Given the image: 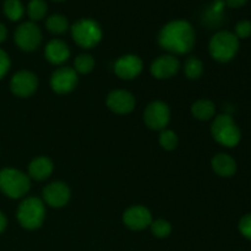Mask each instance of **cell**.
Here are the masks:
<instances>
[{
  "label": "cell",
  "instance_id": "cell-7",
  "mask_svg": "<svg viewBox=\"0 0 251 251\" xmlns=\"http://www.w3.org/2000/svg\"><path fill=\"white\" fill-rule=\"evenodd\" d=\"M14 41L21 50L34 51L43 41L42 29L36 22L26 21L20 24L14 32Z\"/></svg>",
  "mask_w": 251,
  "mask_h": 251
},
{
  "label": "cell",
  "instance_id": "cell-33",
  "mask_svg": "<svg viewBox=\"0 0 251 251\" xmlns=\"http://www.w3.org/2000/svg\"><path fill=\"white\" fill-rule=\"evenodd\" d=\"M51 1H54V2H64V1H66V0H51Z\"/></svg>",
  "mask_w": 251,
  "mask_h": 251
},
{
  "label": "cell",
  "instance_id": "cell-11",
  "mask_svg": "<svg viewBox=\"0 0 251 251\" xmlns=\"http://www.w3.org/2000/svg\"><path fill=\"white\" fill-rule=\"evenodd\" d=\"M71 199V190L64 181H53L42 191V200L51 208H63Z\"/></svg>",
  "mask_w": 251,
  "mask_h": 251
},
{
  "label": "cell",
  "instance_id": "cell-18",
  "mask_svg": "<svg viewBox=\"0 0 251 251\" xmlns=\"http://www.w3.org/2000/svg\"><path fill=\"white\" fill-rule=\"evenodd\" d=\"M211 167L213 172L221 178H232L237 173V162L230 154L228 153H217L211 159Z\"/></svg>",
  "mask_w": 251,
  "mask_h": 251
},
{
  "label": "cell",
  "instance_id": "cell-21",
  "mask_svg": "<svg viewBox=\"0 0 251 251\" xmlns=\"http://www.w3.org/2000/svg\"><path fill=\"white\" fill-rule=\"evenodd\" d=\"M25 9L21 0H5L2 4V12L5 17L12 22H17L24 17Z\"/></svg>",
  "mask_w": 251,
  "mask_h": 251
},
{
  "label": "cell",
  "instance_id": "cell-17",
  "mask_svg": "<svg viewBox=\"0 0 251 251\" xmlns=\"http://www.w3.org/2000/svg\"><path fill=\"white\" fill-rule=\"evenodd\" d=\"M54 163L49 157L39 156L36 157L28 164V176L37 181L47 180L53 174Z\"/></svg>",
  "mask_w": 251,
  "mask_h": 251
},
{
  "label": "cell",
  "instance_id": "cell-29",
  "mask_svg": "<svg viewBox=\"0 0 251 251\" xmlns=\"http://www.w3.org/2000/svg\"><path fill=\"white\" fill-rule=\"evenodd\" d=\"M10 66H11V60H10L9 54L4 49L0 48V80H2L7 75Z\"/></svg>",
  "mask_w": 251,
  "mask_h": 251
},
{
  "label": "cell",
  "instance_id": "cell-25",
  "mask_svg": "<svg viewBox=\"0 0 251 251\" xmlns=\"http://www.w3.org/2000/svg\"><path fill=\"white\" fill-rule=\"evenodd\" d=\"M158 142L159 146L163 150H166V151H174V150L178 147L179 144L178 135H176V132L173 131V130L164 129L162 130L161 134H159Z\"/></svg>",
  "mask_w": 251,
  "mask_h": 251
},
{
  "label": "cell",
  "instance_id": "cell-19",
  "mask_svg": "<svg viewBox=\"0 0 251 251\" xmlns=\"http://www.w3.org/2000/svg\"><path fill=\"white\" fill-rule=\"evenodd\" d=\"M191 114L200 122H208L216 117V104L210 100H198L191 104Z\"/></svg>",
  "mask_w": 251,
  "mask_h": 251
},
{
  "label": "cell",
  "instance_id": "cell-24",
  "mask_svg": "<svg viewBox=\"0 0 251 251\" xmlns=\"http://www.w3.org/2000/svg\"><path fill=\"white\" fill-rule=\"evenodd\" d=\"M95 65V58L88 53L80 54V55L76 56L75 60H74V70L77 73V75L78 74H80V75H87L91 71H93Z\"/></svg>",
  "mask_w": 251,
  "mask_h": 251
},
{
  "label": "cell",
  "instance_id": "cell-5",
  "mask_svg": "<svg viewBox=\"0 0 251 251\" xmlns=\"http://www.w3.org/2000/svg\"><path fill=\"white\" fill-rule=\"evenodd\" d=\"M31 189L28 174L16 168H4L0 171V191L6 198L17 200L27 195Z\"/></svg>",
  "mask_w": 251,
  "mask_h": 251
},
{
  "label": "cell",
  "instance_id": "cell-1",
  "mask_svg": "<svg viewBox=\"0 0 251 251\" xmlns=\"http://www.w3.org/2000/svg\"><path fill=\"white\" fill-rule=\"evenodd\" d=\"M157 42L168 54L184 55L190 53L195 46V28L188 20H172L159 29Z\"/></svg>",
  "mask_w": 251,
  "mask_h": 251
},
{
  "label": "cell",
  "instance_id": "cell-6",
  "mask_svg": "<svg viewBox=\"0 0 251 251\" xmlns=\"http://www.w3.org/2000/svg\"><path fill=\"white\" fill-rule=\"evenodd\" d=\"M71 37L78 47L83 49H92L100 43L103 31L100 25L90 17H82L74 22L70 27Z\"/></svg>",
  "mask_w": 251,
  "mask_h": 251
},
{
  "label": "cell",
  "instance_id": "cell-32",
  "mask_svg": "<svg viewBox=\"0 0 251 251\" xmlns=\"http://www.w3.org/2000/svg\"><path fill=\"white\" fill-rule=\"evenodd\" d=\"M6 37H7V28H6V26H5L4 24H1V22H0V43L5 42Z\"/></svg>",
  "mask_w": 251,
  "mask_h": 251
},
{
  "label": "cell",
  "instance_id": "cell-15",
  "mask_svg": "<svg viewBox=\"0 0 251 251\" xmlns=\"http://www.w3.org/2000/svg\"><path fill=\"white\" fill-rule=\"evenodd\" d=\"M107 107L114 114L126 115L135 109L136 100L134 95L126 90H114L107 96Z\"/></svg>",
  "mask_w": 251,
  "mask_h": 251
},
{
  "label": "cell",
  "instance_id": "cell-13",
  "mask_svg": "<svg viewBox=\"0 0 251 251\" xmlns=\"http://www.w3.org/2000/svg\"><path fill=\"white\" fill-rule=\"evenodd\" d=\"M142 70H144V61L135 54L122 55L114 64V73L120 80H134L141 75Z\"/></svg>",
  "mask_w": 251,
  "mask_h": 251
},
{
  "label": "cell",
  "instance_id": "cell-2",
  "mask_svg": "<svg viewBox=\"0 0 251 251\" xmlns=\"http://www.w3.org/2000/svg\"><path fill=\"white\" fill-rule=\"evenodd\" d=\"M47 210L43 200L36 196L24 199L16 210V218L20 226L27 230H36L43 226Z\"/></svg>",
  "mask_w": 251,
  "mask_h": 251
},
{
  "label": "cell",
  "instance_id": "cell-10",
  "mask_svg": "<svg viewBox=\"0 0 251 251\" xmlns=\"http://www.w3.org/2000/svg\"><path fill=\"white\" fill-rule=\"evenodd\" d=\"M50 88L56 95H68L73 92L78 83V75L74 68L60 66L50 76Z\"/></svg>",
  "mask_w": 251,
  "mask_h": 251
},
{
  "label": "cell",
  "instance_id": "cell-8",
  "mask_svg": "<svg viewBox=\"0 0 251 251\" xmlns=\"http://www.w3.org/2000/svg\"><path fill=\"white\" fill-rule=\"evenodd\" d=\"M144 122L149 129L162 131L171 122V108L163 100H153L144 110Z\"/></svg>",
  "mask_w": 251,
  "mask_h": 251
},
{
  "label": "cell",
  "instance_id": "cell-30",
  "mask_svg": "<svg viewBox=\"0 0 251 251\" xmlns=\"http://www.w3.org/2000/svg\"><path fill=\"white\" fill-rule=\"evenodd\" d=\"M248 2V0H225V4L227 6L233 7V9H238V7L244 6Z\"/></svg>",
  "mask_w": 251,
  "mask_h": 251
},
{
  "label": "cell",
  "instance_id": "cell-14",
  "mask_svg": "<svg viewBox=\"0 0 251 251\" xmlns=\"http://www.w3.org/2000/svg\"><path fill=\"white\" fill-rule=\"evenodd\" d=\"M180 70V61L176 55L163 54L152 61L150 66L151 75L157 80H169L174 77Z\"/></svg>",
  "mask_w": 251,
  "mask_h": 251
},
{
  "label": "cell",
  "instance_id": "cell-9",
  "mask_svg": "<svg viewBox=\"0 0 251 251\" xmlns=\"http://www.w3.org/2000/svg\"><path fill=\"white\" fill-rule=\"evenodd\" d=\"M38 77L28 70H20L10 80V91L19 98H28L38 90Z\"/></svg>",
  "mask_w": 251,
  "mask_h": 251
},
{
  "label": "cell",
  "instance_id": "cell-12",
  "mask_svg": "<svg viewBox=\"0 0 251 251\" xmlns=\"http://www.w3.org/2000/svg\"><path fill=\"white\" fill-rule=\"evenodd\" d=\"M152 221L153 218H152L151 211L142 205L130 206L123 213V223L125 227L134 232H140V230L150 228Z\"/></svg>",
  "mask_w": 251,
  "mask_h": 251
},
{
  "label": "cell",
  "instance_id": "cell-3",
  "mask_svg": "<svg viewBox=\"0 0 251 251\" xmlns=\"http://www.w3.org/2000/svg\"><path fill=\"white\" fill-rule=\"evenodd\" d=\"M240 42L233 32L218 31L211 37L208 43V51L213 60L218 63H229L237 56Z\"/></svg>",
  "mask_w": 251,
  "mask_h": 251
},
{
  "label": "cell",
  "instance_id": "cell-22",
  "mask_svg": "<svg viewBox=\"0 0 251 251\" xmlns=\"http://www.w3.org/2000/svg\"><path fill=\"white\" fill-rule=\"evenodd\" d=\"M48 14V4L46 0H29L27 5V15L31 21L38 22Z\"/></svg>",
  "mask_w": 251,
  "mask_h": 251
},
{
  "label": "cell",
  "instance_id": "cell-4",
  "mask_svg": "<svg viewBox=\"0 0 251 251\" xmlns=\"http://www.w3.org/2000/svg\"><path fill=\"white\" fill-rule=\"evenodd\" d=\"M211 135L217 144L227 149L238 146L242 140V131L229 114H218L213 118Z\"/></svg>",
  "mask_w": 251,
  "mask_h": 251
},
{
  "label": "cell",
  "instance_id": "cell-31",
  "mask_svg": "<svg viewBox=\"0 0 251 251\" xmlns=\"http://www.w3.org/2000/svg\"><path fill=\"white\" fill-rule=\"evenodd\" d=\"M6 227H7V218L6 216L0 211V234L6 229Z\"/></svg>",
  "mask_w": 251,
  "mask_h": 251
},
{
  "label": "cell",
  "instance_id": "cell-26",
  "mask_svg": "<svg viewBox=\"0 0 251 251\" xmlns=\"http://www.w3.org/2000/svg\"><path fill=\"white\" fill-rule=\"evenodd\" d=\"M150 229H151L152 234L156 238H159V239H164V238L169 237L172 233V225L171 222H168L167 220H163V218H159V220L152 221L151 226H150Z\"/></svg>",
  "mask_w": 251,
  "mask_h": 251
},
{
  "label": "cell",
  "instance_id": "cell-20",
  "mask_svg": "<svg viewBox=\"0 0 251 251\" xmlns=\"http://www.w3.org/2000/svg\"><path fill=\"white\" fill-rule=\"evenodd\" d=\"M46 28L51 34H64L69 29L68 17L61 14L50 15L46 20Z\"/></svg>",
  "mask_w": 251,
  "mask_h": 251
},
{
  "label": "cell",
  "instance_id": "cell-28",
  "mask_svg": "<svg viewBox=\"0 0 251 251\" xmlns=\"http://www.w3.org/2000/svg\"><path fill=\"white\" fill-rule=\"evenodd\" d=\"M238 229L245 239L251 242V212L243 216L238 223Z\"/></svg>",
  "mask_w": 251,
  "mask_h": 251
},
{
  "label": "cell",
  "instance_id": "cell-27",
  "mask_svg": "<svg viewBox=\"0 0 251 251\" xmlns=\"http://www.w3.org/2000/svg\"><path fill=\"white\" fill-rule=\"evenodd\" d=\"M233 33L237 36L238 39H247L251 36V21L250 20H242L235 25Z\"/></svg>",
  "mask_w": 251,
  "mask_h": 251
},
{
  "label": "cell",
  "instance_id": "cell-23",
  "mask_svg": "<svg viewBox=\"0 0 251 251\" xmlns=\"http://www.w3.org/2000/svg\"><path fill=\"white\" fill-rule=\"evenodd\" d=\"M203 73V63L198 56H189L184 63V74L189 80H198Z\"/></svg>",
  "mask_w": 251,
  "mask_h": 251
},
{
  "label": "cell",
  "instance_id": "cell-16",
  "mask_svg": "<svg viewBox=\"0 0 251 251\" xmlns=\"http://www.w3.org/2000/svg\"><path fill=\"white\" fill-rule=\"evenodd\" d=\"M71 50L65 41L59 38H54L47 43L44 48V56L47 61L53 65H63L70 58Z\"/></svg>",
  "mask_w": 251,
  "mask_h": 251
}]
</instances>
